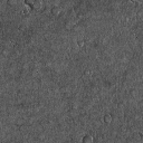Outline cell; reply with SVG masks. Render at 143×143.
<instances>
[{
    "mask_svg": "<svg viewBox=\"0 0 143 143\" xmlns=\"http://www.w3.org/2000/svg\"><path fill=\"white\" fill-rule=\"evenodd\" d=\"M82 143H94L93 136H92V135H89V134L84 135V136H83V139H82Z\"/></svg>",
    "mask_w": 143,
    "mask_h": 143,
    "instance_id": "1",
    "label": "cell"
},
{
    "mask_svg": "<svg viewBox=\"0 0 143 143\" xmlns=\"http://www.w3.org/2000/svg\"><path fill=\"white\" fill-rule=\"evenodd\" d=\"M32 9H41L42 7V2L39 1V0H36V1H32L31 6H30Z\"/></svg>",
    "mask_w": 143,
    "mask_h": 143,
    "instance_id": "2",
    "label": "cell"
},
{
    "mask_svg": "<svg viewBox=\"0 0 143 143\" xmlns=\"http://www.w3.org/2000/svg\"><path fill=\"white\" fill-rule=\"evenodd\" d=\"M59 12H60V7H58V6H53L51 7V13L53 15H59Z\"/></svg>",
    "mask_w": 143,
    "mask_h": 143,
    "instance_id": "3",
    "label": "cell"
},
{
    "mask_svg": "<svg viewBox=\"0 0 143 143\" xmlns=\"http://www.w3.org/2000/svg\"><path fill=\"white\" fill-rule=\"evenodd\" d=\"M104 121H105L106 123H111L112 122V116L109 115V114H106V115L104 116Z\"/></svg>",
    "mask_w": 143,
    "mask_h": 143,
    "instance_id": "4",
    "label": "cell"
},
{
    "mask_svg": "<svg viewBox=\"0 0 143 143\" xmlns=\"http://www.w3.org/2000/svg\"><path fill=\"white\" fill-rule=\"evenodd\" d=\"M78 45H79V46H83V45H84V41H83V40H78Z\"/></svg>",
    "mask_w": 143,
    "mask_h": 143,
    "instance_id": "5",
    "label": "cell"
},
{
    "mask_svg": "<svg viewBox=\"0 0 143 143\" xmlns=\"http://www.w3.org/2000/svg\"><path fill=\"white\" fill-rule=\"evenodd\" d=\"M85 74H86V75L89 74V75H90V70H86V72H85Z\"/></svg>",
    "mask_w": 143,
    "mask_h": 143,
    "instance_id": "6",
    "label": "cell"
}]
</instances>
